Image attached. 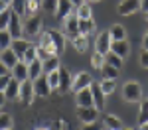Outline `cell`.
<instances>
[{
    "instance_id": "obj_1",
    "label": "cell",
    "mask_w": 148,
    "mask_h": 130,
    "mask_svg": "<svg viewBox=\"0 0 148 130\" xmlns=\"http://www.w3.org/2000/svg\"><path fill=\"white\" fill-rule=\"evenodd\" d=\"M123 99L126 103H140L142 101V87L136 81H128L123 85Z\"/></svg>"
},
{
    "instance_id": "obj_2",
    "label": "cell",
    "mask_w": 148,
    "mask_h": 130,
    "mask_svg": "<svg viewBox=\"0 0 148 130\" xmlns=\"http://www.w3.org/2000/svg\"><path fill=\"white\" fill-rule=\"evenodd\" d=\"M18 99H20V103L24 106H30L34 103L36 99V93H34V81H30V79H26V81L20 83V93H18Z\"/></svg>"
},
{
    "instance_id": "obj_3",
    "label": "cell",
    "mask_w": 148,
    "mask_h": 130,
    "mask_svg": "<svg viewBox=\"0 0 148 130\" xmlns=\"http://www.w3.org/2000/svg\"><path fill=\"white\" fill-rule=\"evenodd\" d=\"M61 24H63V35H65V37L73 39V37H77V35H79V18H77V14H75V12H73V14H69Z\"/></svg>"
},
{
    "instance_id": "obj_4",
    "label": "cell",
    "mask_w": 148,
    "mask_h": 130,
    "mask_svg": "<svg viewBox=\"0 0 148 130\" xmlns=\"http://www.w3.org/2000/svg\"><path fill=\"white\" fill-rule=\"evenodd\" d=\"M42 24H44L42 16H38V14L28 16V18H26V22L22 24L24 34H28V35H38L40 32H42Z\"/></svg>"
},
{
    "instance_id": "obj_5",
    "label": "cell",
    "mask_w": 148,
    "mask_h": 130,
    "mask_svg": "<svg viewBox=\"0 0 148 130\" xmlns=\"http://www.w3.org/2000/svg\"><path fill=\"white\" fill-rule=\"evenodd\" d=\"M91 85H93V77L87 73V71H81V73H77V75L73 77L71 91H73V93H79V91L87 89V87H91Z\"/></svg>"
},
{
    "instance_id": "obj_6",
    "label": "cell",
    "mask_w": 148,
    "mask_h": 130,
    "mask_svg": "<svg viewBox=\"0 0 148 130\" xmlns=\"http://www.w3.org/2000/svg\"><path fill=\"white\" fill-rule=\"evenodd\" d=\"M77 118L81 120V124L97 122V118H99V110H97L95 106H77Z\"/></svg>"
},
{
    "instance_id": "obj_7",
    "label": "cell",
    "mask_w": 148,
    "mask_h": 130,
    "mask_svg": "<svg viewBox=\"0 0 148 130\" xmlns=\"http://www.w3.org/2000/svg\"><path fill=\"white\" fill-rule=\"evenodd\" d=\"M140 8H142V2L140 0H121L119 6H116V12L121 16H130V14L138 12Z\"/></svg>"
},
{
    "instance_id": "obj_8",
    "label": "cell",
    "mask_w": 148,
    "mask_h": 130,
    "mask_svg": "<svg viewBox=\"0 0 148 130\" xmlns=\"http://www.w3.org/2000/svg\"><path fill=\"white\" fill-rule=\"evenodd\" d=\"M73 12H75V6L69 0H57V8H56V14L53 16H56L57 22H63L69 14H73Z\"/></svg>"
},
{
    "instance_id": "obj_9",
    "label": "cell",
    "mask_w": 148,
    "mask_h": 130,
    "mask_svg": "<svg viewBox=\"0 0 148 130\" xmlns=\"http://www.w3.org/2000/svg\"><path fill=\"white\" fill-rule=\"evenodd\" d=\"M111 44H113V39H111V34L109 32H103V34H99V37H97V42H95V51H99L101 55H107L109 51H111Z\"/></svg>"
},
{
    "instance_id": "obj_10",
    "label": "cell",
    "mask_w": 148,
    "mask_h": 130,
    "mask_svg": "<svg viewBox=\"0 0 148 130\" xmlns=\"http://www.w3.org/2000/svg\"><path fill=\"white\" fill-rule=\"evenodd\" d=\"M8 34L12 35V39H18V37H22L24 34V30H22V24H20V16L18 14H14L12 12V16H10V22H8Z\"/></svg>"
},
{
    "instance_id": "obj_11",
    "label": "cell",
    "mask_w": 148,
    "mask_h": 130,
    "mask_svg": "<svg viewBox=\"0 0 148 130\" xmlns=\"http://www.w3.org/2000/svg\"><path fill=\"white\" fill-rule=\"evenodd\" d=\"M34 93L38 95V97H49V95H51V87H49V83H47L46 75L38 77L34 81Z\"/></svg>"
},
{
    "instance_id": "obj_12",
    "label": "cell",
    "mask_w": 148,
    "mask_h": 130,
    "mask_svg": "<svg viewBox=\"0 0 148 130\" xmlns=\"http://www.w3.org/2000/svg\"><path fill=\"white\" fill-rule=\"evenodd\" d=\"M44 75V61L36 57L32 63H28V79L30 81H36L38 77Z\"/></svg>"
},
{
    "instance_id": "obj_13",
    "label": "cell",
    "mask_w": 148,
    "mask_h": 130,
    "mask_svg": "<svg viewBox=\"0 0 148 130\" xmlns=\"http://www.w3.org/2000/svg\"><path fill=\"white\" fill-rule=\"evenodd\" d=\"M75 101H77V106H95L93 105V91L91 87L83 89L79 93H75Z\"/></svg>"
},
{
    "instance_id": "obj_14",
    "label": "cell",
    "mask_w": 148,
    "mask_h": 130,
    "mask_svg": "<svg viewBox=\"0 0 148 130\" xmlns=\"http://www.w3.org/2000/svg\"><path fill=\"white\" fill-rule=\"evenodd\" d=\"M10 71H12V79H16L18 83L28 79V63H24V61H18Z\"/></svg>"
},
{
    "instance_id": "obj_15",
    "label": "cell",
    "mask_w": 148,
    "mask_h": 130,
    "mask_svg": "<svg viewBox=\"0 0 148 130\" xmlns=\"http://www.w3.org/2000/svg\"><path fill=\"white\" fill-rule=\"evenodd\" d=\"M111 51L116 53L119 57L125 59L126 55L130 53V46H128V42H126V39H119V42H113V44H111Z\"/></svg>"
},
{
    "instance_id": "obj_16",
    "label": "cell",
    "mask_w": 148,
    "mask_h": 130,
    "mask_svg": "<svg viewBox=\"0 0 148 130\" xmlns=\"http://www.w3.org/2000/svg\"><path fill=\"white\" fill-rule=\"evenodd\" d=\"M32 46L28 39H24V37H18V39H12V44H10V49L18 55V59H22V55H24V51L28 49V47Z\"/></svg>"
},
{
    "instance_id": "obj_17",
    "label": "cell",
    "mask_w": 148,
    "mask_h": 130,
    "mask_svg": "<svg viewBox=\"0 0 148 130\" xmlns=\"http://www.w3.org/2000/svg\"><path fill=\"white\" fill-rule=\"evenodd\" d=\"M91 91H93V105H95V108L101 112L103 108H105V97H107V95L101 91L99 85H91Z\"/></svg>"
},
{
    "instance_id": "obj_18",
    "label": "cell",
    "mask_w": 148,
    "mask_h": 130,
    "mask_svg": "<svg viewBox=\"0 0 148 130\" xmlns=\"http://www.w3.org/2000/svg\"><path fill=\"white\" fill-rule=\"evenodd\" d=\"M40 47H44L49 55H59V51H57V47H56V44H53V39L49 37V34H42V37H40V44H38Z\"/></svg>"
},
{
    "instance_id": "obj_19",
    "label": "cell",
    "mask_w": 148,
    "mask_h": 130,
    "mask_svg": "<svg viewBox=\"0 0 148 130\" xmlns=\"http://www.w3.org/2000/svg\"><path fill=\"white\" fill-rule=\"evenodd\" d=\"M0 61H2V63H4L8 69H12V67H14V65H16L20 59H18V55H16L10 47H8V49H2V51H0Z\"/></svg>"
},
{
    "instance_id": "obj_20",
    "label": "cell",
    "mask_w": 148,
    "mask_h": 130,
    "mask_svg": "<svg viewBox=\"0 0 148 130\" xmlns=\"http://www.w3.org/2000/svg\"><path fill=\"white\" fill-rule=\"evenodd\" d=\"M47 34H49V37H51V39H53V44H56L57 51L61 53V51L65 49V39H67V37L63 35V32H59V30H49Z\"/></svg>"
},
{
    "instance_id": "obj_21",
    "label": "cell",
    "mask_w": 148,
    "mask_h": 130,
    "mask_svg": "<svg viewBox=\"0 0 148 130\" xmlns=\"http://www.w3.org/2000/svg\"><path fill=\"white\" fill-rule=\"evenodd\" d=\"M103 126L107 130H123V122H121V118L113 116V114H105L103 116Z\"/></svg>"
},
{
    "instance_id": "obj_22",
    "label": "cell",
    "mask_w": 148,
    "mask_h": 130,
    "mask_svg": "<svg viewBox=\"0 0 148 130\" xmlns=\"http://www.w3.org/2000/svg\"><path fill=\"white\" fill-rule=\"evenodd\" d=\"M71 83H73L71 73L67 69H63V67H59V89L61 91H67V89H71Z\"/></svg>"
},
{
    "instance_id": "obj_23",
    "label": "cell",
    "mask_w": 148,
    "mask_h": 130,
    "mask_svg": "<svg viewBox=\"0 0 148 130\" xmlns=\"http://www.w3.org/2000/svg\"><path fill=\"white\" fill-rule=\"evenodd\" d=\"M59 67H61V63H59V57H57V55H51V57H47L46 61H44V75L51 73V71H57Z\"/></svg>"
},
{
    "instance_id": "obj_24",
    "label": "cell",
    "mask_w": 148,
    "mask_h": 130,
    "mask_svg": "<svg viewBox=\"0 0 148 130\" xmlns=\"http://www.w3.org/2000/svg\"><path fill=\"white\" fill-rule=\"evenodd\" d=\"M109 34H111V39H113V42L126 39V30H125V26H121V24H114L113 28L109 30Z\"/></svg>"
},
{
    "instance_id": "obj_25",
    "label": "cell",
    "mask_w": 148,
    "mask_h": 130,
    "mask_svg": "<svg viewBox=\"0 0 148 130\" xmlns=\"http://www.w3.org/2000/svg\"><path fill=\"white\" fill-rule=\"evenodd\" d=\"M18 93H20V83L16 81V79H10L8 87L4 89V95H6V99H18Z\"/></svg>"
},
{
    "instance_id": "obj_26",
    "label": "cell",
    "mask_w": 148,
    "mask_h": 130,
    "mask_svg": "<svg viewBox=\"0 0 148 130\" xmlns=\"http://www.w3.org/2000/svg\"><path fill=\"white\" fill-rule=\"evenodd\" d=\"M95 30V20L87 18V20H79V35H89Z\"/></svg>"
},
{
    "instance_id": "obj_27",
    "label": "cell",
    "mask_w": 148,
    "mask_h": 130,
    "mask_svg": "<svg viewBox=\"0 0 148 130\" xmlns=\"http://www.w3.org/2000/svg\"><path fill=\"white\" fill-rule=\"evenodd\" d=\"M101 73H103V79H116V77H119V69L113 67L111 63H107V61L103 63Z\"/></svg>"
},
{
    "instance_id": "obj_28",
    "label": "cell",
    "mask_w": 148,
    "mask_h": 130,
    "mask_svg": "<svg viewBox=\"0 0 148 130\" xmlns=\"http://www.w3.org/2000/svg\"><path fill=\"white\" fill-rule=\"evenodd\" d=\"M75 14H77V18H79V20H87V18H93V10H91V6H89L87 2H83L79 8H75Z\"/></svg>"
},
{
    "instance_id": "obj_29",
    "label": "cell",
    "mask_w": 148,
    "mask_h": 130,
    "mask_svg": "<svg viewBox=\"0 0 148 130\" xmlns=\"http://www.w3.org/2000/svg\"><path fill=\"white\" fill-rule=\"evenodd\" d=\"M148 122V99L140 101V110H138V124Z\"/></svg>"
},
{
    "instance_id": "obj_30",
    "label": "cell",
    "mask_w": 148,
    "mask_h": 130,
    "mask_svg": "<svg viewBox=\"0 0 148 130\" xmlns=\"http://www.w3.org/2000/svg\"><path fill=\"white\" fill-rule=\"evenodd\" d=\"M99 87H101V91L105 95H113L114 89H116V83H114V79H103L99 83Z\"/></svg>"
},
{
    "instance_id": "obj_31",
    "label": "cell",
    "mask_w": 148,
    "mask_h": 130,
    "mask_svg": "<svg viewBox=\"0 0 148 130\" xmlns=\"http://www.w3.org/2000/svg\"><path fill=\"white\" fill-rule=\"evenodd\" d=\"M71 42H73V47H75L79 53H83V51L87 49V46H89V42H87V35H77V37H73Z\"/></svg>"
},
{
    "instance_id": "obj_32",
    "label": "cell",
    "mask_w": 148,
    "mask_h": 130,
    "mask_svg": "<svg viewBox=\"0 0 148 130\" xmlns=\"http://www.w3.org/2000/svg\"><path fill=\"white\" fill-rule=\"evenodd\" d=\"M10 10L18 16H24L26 14V0H12L10 2Z\"/></svg>"
},
{
    "instance_id": "obj_33",
    "label": "cell",
    "mask_w": 148,
    "mask_h": 130,
    "mask_svg": "<svg viewBox=\"0 0 148 130\" xmlns=\"http://www.w3.org/2000/svg\"><path fill=\"white\" fill-rule=\"evenodd\" d=\"M105 61H107V63H111L113 67H116L119 71H121V67H123V57H119V55L113 53V51H109V53L105 55Z\"/></svg>"
},
{
    "instance_id": "obj_34",
    "label": "cell",
    "mask_w": 148,
    "mask_h": 130,
    "mask_svg": "<svg viewBox=\"0 0 148 130\" xmlns=\"http://www.w3.org/2000/svg\"><path fill=\"white\" fill-rule=\"evenodd\" d=\"M40 8H42V0H26V14L28 16L38 14Z\"/></svg>"
},
{
    "instance_id": "obj_35",
    "label": "cell",
    "mask_w": 148,
    "mask_h": 130,
    "mask_svg": "<svg viewBox=\"0 0 148 130\" xmlns=\"http://www.w3.org/2000/svg\"><path fill=\"white\" fill-rule=\"evenodd\" d=\"M12 44V35L8 34V30H2L0 32V51L2 49H8Z\"/></svg>"
},
{
    "instance_id": "obj_36",
    "label": "cell",
    "mask_w": 148,
    "mask_h": 130,
    "mask_svg": "<svg viewBox=\"0 0 148 130\" xmlns=\"http://www.w3.org/2000/svg\"><path fill=\"white\" fill-rule=\"evenodd\" d=\"M47 83H49V87H51V91L53 89H59V69L57 71H51V73H47Z\"/></svg>"
},
{
    "instance_id": "obj_37",
    "label": "cell",
    "mask_w": 148,
    "mask_h": 130,
    "mask_svg": "<svg viewBox=\"0 0 148 130\" xmlns=\"http://www.w3.org/2000/svg\"><path fill=\"white\" fill-rule=\"evenodd\" d=\"M57 8V0H42V10L47 14H56Z\"/></svg>"
},
{
    "instance_id": "obj_38",
    "label": "cell",
    "mask_w": 148,
    "mask_h": 130,
    "mask_svg": "<svg viewBox=\"0 0 148 130\" xmlns=\"http://www.w3.org/2000/svg\"><path fill=\"white\" fill-rule=\"evenodd\" d=\"M10 16H12V10H10V8H8V10H4V12H0V32L8 28V22H10Z\"/></svg>"
},
{
    "instance_id": "obj_39",
    "label": "cell",
    "mask_w": 148,
    "mask_h": 130,
    "mask_svg": "<svg viewBox=\"0 0 148 130\" xmlns=\"http://www.w3.org/2000/svg\"><path fill=\"white\" fill-rule=\"evenodd\" d=\"M34 59H36V46H30L26 51H24V55H22L20 61H24V63H32Z\"/></svg>"
},
{
    "instance_id": "obj_40",
    "label": "cell",
    "mask_w": 148,
    "mask_h": 130,
    "mask_svg": "<svg viewBox=\"0 0 148 130\" xmlns=\"http://www.w3.org/2000/svg\"><path fill=\"white\" fill-rule=\"evenodd\" d=\"M12 128V116L8 112H0V130Z\"/></svg>"
},
{
    "instance_id": "obj_41",
    "label": "cell",
    "mask_w": 148,
    "mask_h": 130,
    "mask_svg": "<svg viewBox=\"0 0 148 130\" xmlns=\"http://www.w3.org/2000/svg\"><path fill=\"white\" fill-rule=\"evenodd\" d=\"M103 63H105V55H101L99 51H95V53L91 55V65L95 67V69H101Z\"/></svg>"
},
{
    "instance_id": "obj_42",
    "label": "cell",
    "mask_w": 148,
    "mask_h": 130,
    "mask_svg": "<svg viewBox=\"0 0 148 130\" xmlns=\"http://www.w3.org/2000/svg\"><path fill=\"white\" fill-rule=\"evenodd\" d=\"M36 57H38V59H42V61H46V59H47V57H51V55L47 53V51L44 49V47L36 46Z\"/></svg>"
},
{
    "instance_id": "obj_43",
    "label": "cell",
    "mask_w": 148,
    "mask_h": 130,
    "mask_svg": "<svg viewBox=\"0 0 148 130\" xmlns=\"http://www.w3.org/2000/svg\"><path fill=\"white\" fill-rule=\"evenodd\" d=\"M10 79H12V75H8V73L0 77V93H4V89L8 87V83H10Z\"/></svg>"
},
{
    "instance_id": "obj_44",
    "label": "cell",
    "mask_w": 148,
    "mask_h": 130,
    "mask_svg": "<svg viewBox=\"0 0 148 130\" xmlns=\"http://www.w3.org/2000/svg\"><path fill=\"white\" fill-rule=\"evenodd\" d=\"M140 65L144 69H148V49H142L140 51Z\"/></svg>"
},
{
    "instance_id": "obj_45",
    "label": "cell",
    "mask_w": 148,
    "mask_h": 130,
    "mask_svg": "<svg viewBox=\"0 0 148 130\" xmlns=\"http://www.w3.org/2000/svg\"><path fill=\"white\" fill-rule=\"evenodd\" d=\"M105 126H101V124H97V122H91V124H83L81 126V130H103Z\"/></svg>"
},
{
    "instance_id": "obj_46",
    "label": "cell",
    "mask_w": 148,
    "mask_h": 130,
    "mask_svg": "<svg viewBox=\"0 0 148 130\" xmlns=\"http://www.w3.org/2000/svg\"><path fill=\"white\" fill-rule=\"evenodd\" d=\"M8 67H6V65H4V63H2V61H0V77H2V75H6V73H8Z\"/></svg>"
},
{
    "instance_id": "obj_47",
    "label": "cell",
    "mask_w": 148,
    "mask_h": 130,
    "mask_svg": "<svg viewBox=\"0 0 148 130\" xmlns=\"http://www.w3.org/2000/svg\"><path fill=\"white\" fill-rule=\"evenodd\" d=\"M6 101H8V99H6V95H4V93H0V110H2V106L6 105Z\"/></svg>"
},
{
    "instance_id": "obj_48",
    "label": "cell",
    "mask_w": 148,
    "mask_h": 130,
    "mask_svg": "<svg viewBox=\"0 0 148 130\" xmlns=\"http://www.w3.org/2000/svg\"><path fill=\"white\" fill-rule=\"evenodd\" d=\"M142 47H144V49H148V32L144 34V37H142Z\"/></svg>"
},
{
    "instance_id": "obj_49",
    "label": "cell",
    "mask_w": 148,
    "mask_h": 130,
    "mask_svg": "<svg viewBox=\"0 0 148 130\" xmlns=\"http://www.w3.org/2000/svg\"><path fill=\"white\" fill-rule=\"evenodd\" d=\"M69 2H71V4H73L75 8H79V6L83 4V2H85V0H69Z\"/></svg>"
},
{
    "instance_id": "obj_50",
    "label": "cell",
    "mask_w": 148,
    "mask_h": 130,
    "mask_svg": "<svg viewBox=\"0 0 148 130\" xmlns=\"http://www.w3.org/2000/svg\"><path fill=\"white\" fill-rule=\"evenodd\" d=\"M138 130H148V122H146V124H140V128H138Z\"/></svg>"
},
{
    "instance_id": "obj_51",
    "label": "cell",
    "mask_w": 148,
    "mask_h": 130,
    "mask_svg": "<svg viewBox=\"0 0 148 130\" xmlns=\"http://www.w3.org/2000/svg\"><path fill=\"white\" fill-rule=\"evenodd\" d=\"M144 18H146V24H148V10L144 12Z\"/></svg>"
},
{
    "instance_id": "obj_52",
    "label": "cell",
    "mask_w": 148,
    "mask_h": 130,
    "mask_svg": "<svg viewBox=\"0 0 148 130\" xmlns=\"http://www.w3.org/2000/svg\"><path fill=\"white\" fill-rule=\"evenodd\" d=\"M2 2H6V4H8V6H10V2H12V0H2Z\"/></svg>"
},
{
    "instance_id": "obj_53",
    "label": "cell",
    "mask_w": 148,
    "mask_h": 130,
    "mask_svg": "<svg viewBox=\"0 0 148 130\" xmlns=\"http://www.w3.org/2000/svg\"><path fill=\"white\" fill-rule=\"evenodd\" d=\"M89 2H101V0H89Z\"/></svg>"
},
{
    "instance_id": "obj_54",
    "label": "cell",
    "mask_w": 148,
    "mask_h": 130,
    "mask_svg": "<svg viewBox=\"0 0 148 130\" xmlns=\"http://www.w3.org/2000/svg\"><path fill=\"white\" fill-rule=\"evenodd\" d=\"M123 130H132V128H123Z\"/></svg>"
},
{
    "instance_id": "obj_55",
    "label": "cell",
    "mask_w": 148,
    "mask_h": 130,
    "mask_svg": "<svg viewBox=\"0 0 148 130\" xmlns=\"http://www.w3.org/2000/svg\"><path fill=\"white\" fill-rule=\"evenodd\" d=\"M38 130H47V128H38Z\"/></svg>"
},
{
    "instance_id": "obj_56",
    "label": "cell",
    "mask_w": 148,
    "mask_h": 130,
    "mask_svg": "<svg viewBox=\"0 0 148 130\" xmlns=\"http://www.w3.org/2000/svg\"><path fill=\"white\" fill-rule=\"evenodd\" d=\"M6 130H12V128H6Z\"/></svg>"
},
{
    "instance_id": "obj_57",
    "label": "cell",
    "mask_w": 148,
    "mask_h": 130,
    "mask_svg": "<svg viewBox=\"0 0 148 130\" xmlns=\"http://www.w3.org/2000/svg\"><path fill=\"white\" fill-rule=\"evenodd\" d=\"M103 130H107V128H103Z\"/></svg>"
}]
</instances>
